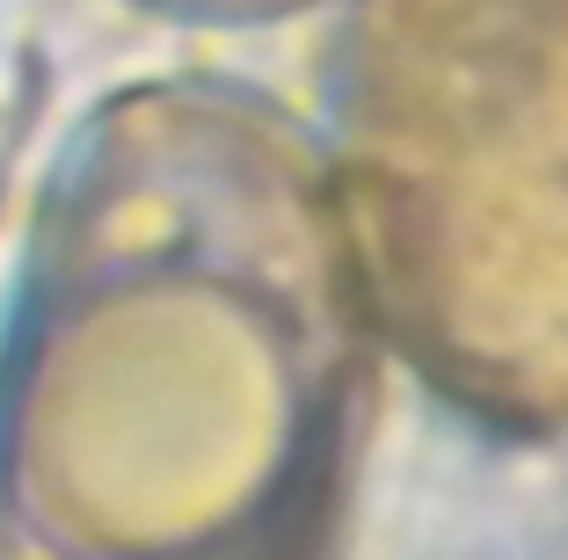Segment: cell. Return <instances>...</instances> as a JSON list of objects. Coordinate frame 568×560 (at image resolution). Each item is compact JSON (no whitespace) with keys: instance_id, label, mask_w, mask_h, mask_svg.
<instances>
[{"instance_id":"cell-1","label":"cell","mask_w":568,"mask_h":560,"mask_svg":"<svg viewBox=\"0 0 568 560\" xmlns=\"http://www.w3.org/2000/svg\"><path fill=\"white\" fill-rule=\"evenodd\" d=\"M372 343L328 161L255 95H124L0 364V560H321Z\"/></svg>"},{"instance_id":"cell-2","label":"cell","mask_w":568,"mask_h":560,"mask_svg":"<svg viewBox=\"0 0 568 560\" xmlns=\"http://www.w3.org/2000/svg\"><path fill=\"white\" fill-rule=\"evenodd\" d=\"M335 212L372 328L510 437H568V0H357Z\"/></svg>"},{"instance_id":"cell-3","label":"cell","mask_w":568,"mask_h":560,"mask_svg":"<svg viewBox=\"0 0 568 560\" xmlns=\"http://www.w3.org/2000/svg\"><path fill=\"white\" fill-rule=\"evenodd\" d=\"M153 8H175V16H197V22H270V16H292V8H314V0H153Z\"/></svg>"}]
</instances>
